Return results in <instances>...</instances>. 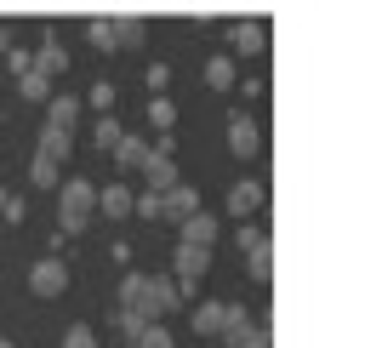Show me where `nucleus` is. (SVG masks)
Returning a JSON list of instances; mask_svg holds the SVG:
<instances>
[{
  "instance_id": "1",
  "label": "nucleus",
  "mask_w": 365,
  "mask_h": 348,
  "mask_svg": "<svg viewBox=\"0 0 365 348\" xmlns=\"http://www.w3.org/2000/svg\"><path fill=\"white\" fill-rule=\"evenodd\" d=\"M182 302L177 280H154V274H125L120 280V314H137L143 325H154L160 314H171Z\"/></svg>"
},
{
  "instance_id": "2",
  "label": "nucleus",
  "mask_w": 365,
  "mask_h": 348,
  "mask_svg": "<svg viewBox=\"0 0 365 348\" xmlns=\"http://www.w3.org/2000/svg\"><path fill=\"white\" fill-rule=\"evenodd\" d=\"M91 211H97L91 177H63V188H57V228H63V234H80V228L91 222Z\"/></svg>"
},
{
  "instance_id": "3",
  "label": "nucleus",
  "mask_w": 365,
  "mask_h": 348,
  "mask_svg": "<svg viewBox=\"0 0 365 348\" xmlns=\"http://www.w3.org/2000/svg\"><path fill=\"white\" fill-rule=\"evenodd\" d=\"M211 268V251H200V245H182L177 240V251H171V280H177V291L182 297H194V285H200V274Z\"/></svg>"
},
{
  "instance_id": "4",
  "label": "nucleus",
  "mask_w": 365,
  "mask_h": 348,
  "mask_svg": "<svg viewBox=\"0 0 365 348\" xmlns=\"http://www.w3.org/2000/svg\"><path fill=\"white\" fill-rule=\"evenodd\" d=\"M29 291H34V297H63V291H68V262H63V257H40V262L29 268Z\"/></svg>"
},
{
  "instance_id": "5",
  "label": "nucleus",
  "mask_w": 365,
  "mask_h": 348,
  "mask_svg": "<svg viewBox=\"0 0 365 348\" xmlns=\"http://www.w3.org/2000/svg\"><path fill=\"white\" fill-rule=\"evenodd\" d=\"M268 46V29L257 23V17H240V23H228V51L234 57H257Z\"/></svg>"
},
{
  "instance_id": "6",
  "label": "nucleus",
  "mask_w": 365,
  "mask_h": 348,
  "mask_svg": "<svg viewBox=\"0 0 365 348\" xmlns=\"http://www.w3.org/2000/svg\"><path fill=\"white\" fill-rule=\"evenodd\" d=\"M228 148H234L240 160H251V154L262 148V126H257L251 114H234V120H228Z\"/></svg>"
},
{
  "instance_id": "7",
  "label": "nucleus",
  "mask_w": 365,
  "mask_h": 348,
  "mask_svg": "<svg viewBox=\"0 0 365 348\" xmlns=\"http://www.w3.org/2000/svg\"><path fill=\"white\" fill-rule=\"evenodd\" d=\"M160 205H165V222H177V228H182V222L200 211V194H194V183H177V188H165V194H160Z\"/></svg>"
},
{
  "instance_id": "8",
  "label": "nucleus",
  "mask_w": 365,
  "mask_h": 348,
  "mask_svg": "<svg viewBox=\"0 0 365 348\" xmlns=\"http://www.w3.org/2000/svg\"><path fill=\"white\" fill-rule=\"evenodd\" d=\"M97 211H103V217H114V222H120V217H131V211H137L131 183H108V188H97Z\"/></svg>"
},
{
  "instance_id": "9",
  "label": "nucleus",
  "mask_w": 365,
  "mask_h": 348,
  "mask_svg": "<svg viewBox=\"0 0 365 348\" xmlns=\"http://www.w3.org/2000/svg\"><path fill=\"white\" fill-rule=\"evenodd\" d=\"M217 234H222V228H217V217H211V211H194V217L177 228V240H182V245H200V251H211V245H217Z\"/></svg>"
},
{
  "instance_id": "10",
  "label": "nucleus",
  "mask_w": 365,
  "mask_h": 348,
  "mask_svg": "<svg viewBox=\"0 0 365 348\" xmlns=\"http://www.w3.org/2000/svg\"><path fill=\"white\" fill-rule=\"evenodd\" d=\"M143 183H148V194H165V188H177L182 177H177V160L171 154H148V165H143Z\"/></svg>"
},
{
  "instance_id": "11",
  "label": "nucleus",
  "mask_w": 365,
  "mask_h": 348,
  "mask_svg": "<svg viewBox=\"0 0 365 348\" xmlns=\"http://www.w3.org/2000/svg\"><path fill=\"white\" fill-rule=\"evenodd\" d=\"M251 211H262V183L257 177H240L228 188V217H251Z\"/></svg>"
},
{
  "instance_id": "12",
  "label": "nucleus",
  "mask_w": 365,
  "mask_h": 348,
  "mask_svg": "<svg viewBox=\"0 0 365 348\" xmlns=\"http://www.w3.org/2000/svg\"><path fill=\"white\" fill-rule=\"evenodd\" d=\"M34 68H40V74H46V80H57V74H63V68H68V51H63V46H57V34H51V29H46V40H40V46H34Z\"/></svg>"
},
{
  "instance_id": "13",
  "label": "nucleus",
  "mask_w": 365,
  "mask_h": 348,
  "mask_svg": "<svg viewBox=\"0 0 365 348\" xmlns=\"http://www.w3.org/2000/svg\"><path fill=\"white\" fill-rule=\"evenodd\" d=\"M46 126L74 137V126H80V97H68V91H63V97H51V103H46Z\"/></svg>"
},
{
  "instance_id": "14",
  "label": "nucleus",
  "mask_w": 365,
  "mask_h": 348,
  "mask_svg": "<svg viewBox=\"0 0 365 348\" xmlns=\"http://www.w3.org/2000/svg\"><path fill=\"white\" fill-rule=\"evenodd\" d=\"M222 325H228V302H200V308H194V331H200L205 342H217Z\"/></svg>"
},
{
  "instance_id": "15",
  "label": "nucleus",
  "mask_w": 365,
  "mask_h": 348,
  "mask_svg": "<svg viewBox=\"0 0 365 348\" xmlns=\"http://www.w3.org/2000/svg\"><path fill=\"white\" fill-rule=\"evenodd\" d=\"M148 154H154V143H143V137H120L114 165H120V171H143V165H148Z\"/></svg>"
},
{
  "instance_id": "16",
  "label": "nucleus",
  "mask_w": 365,
  "mask_h": 348,
  "mask_svg": "<svg viewBox=\"0 0 365 348\" xmlns=\"http://www.w3.org/2000/svg\"><path fill=\"white\" fill-rule=\"evenodd\" d=\"M257 325H251V314L240 308V302H228V325H222V337H217V348H240L245 337H251Z\"/></svg>"
},
{
  "instance_id": "17",
  "label": "nucleus",
  "mask_w": 365,
  "mask_h": 348,
  "mask_svg": "<svg viewBox=\"0 0 365 348\" xmlns=\"http://www.w3.org/2000/svg\"><path fill=\"white\" fill-rule=\"evenodd\" d=\"M234 80H240V74H234V57H228V51L205 57V86H211V91H234Z\"/></svg>"
},
{
  "instance_id": "18",
  "label": "nucleus",
  "mask_w": 365,
  "mask_h": 348,
  "mask_svg": "<svg viewBox=\"0 0 365 348\" xmlns=\"http://www.w3.org/2000/svg\"><path fill=\"white\" fill-rule=\"evenodd\" d=\"M143 40H148V23L137 11H120L114 17V46H143Z\"/></svg>"
},
{
  "instance_id": "19",
  "label": "nucleus",
  "mask_w": 365,
  "mask_h": 348,
  "mask_svg": "<svg viewBox=\"0 0 365 348\" xmlns=\"http://www.w3.org/2000/svg\"><path fill=\"white\" fill-rule=\"evenodd\" d=\"M34 154H46V160H57V165H63V160L74 154V137H68V131H51V126H40V148H34Z\"/></svg>"
},
{
  "instance_id": "20",
  "label": "nucleus",
  "mask_w": 365,
  "mask_h": 348,
  "mask_svg": "<svg viewBox=\"0 0 365 348\" xmlns=\"http://www.w3.org/2000/svg\"><path fill=\"white\" fill-rule=\"evenodd\" d=\"M29 183H34V188H63V165L46 160V154H34V160H29Z\"/></svg>"
},
{
  "instance_id": "21",
  "label": "nucleus",
  "mask_w": 365,
  "mask_h": 348,
  "mask_svg": "<svg viewBox=\"0 0 365 348\" xmlns=\"http://www.w3.org/2000/svg\"><path fill=\"white\" fill-rule=\"evenodd\" d=\"M245 268H251L257 285H268V280H274V240H262L257 251H245Z\"/></svg>"
},
{
  "instance_id": "22",
  "label": "nucleus",
  "mask_w": 365,
  "mask_h": 348,
  "mask_svg": "<svg viewBox=\"0 0 365 348\" xmlns=\"http://www.w3.org/2000/svg\"><path fill=\"white\" fill-rule=\"evenodd\" d=\"M86 46H97V51H120V46H114V17H86Z\"/></svg>"
},
{
  "instance_id": "23",
  "label": "nucleus",
  "mask_w": 365,
  "mask_h": 348,
  "mask_svg": "<svg viewBox=\"0 0 365 348\" xmlns=\"http://www.w3.org/2000/svg\"><path fill=\"white\" fill-rule=\"evenodd\" d=\"M120 137H125V131H120V120H114V114H97V126H91V143L114 154V148H120Z\"/></svg>"
},
{
  "instance_id": "24",
  "label": "nucleus",
  "mask_w": 365,
  "mask_h": 348,
  "mask_svg": "<svg viewBox=\"0 0 365 348\" xmlns=\"http://www.w3.org/2000/svg\"><path fill=\"white\" fill-rule=\"evenodd\" d=\"M148 126L165 137V131L177 126V103H171V97H154V103H148Z\"/></svg>"
},
{
  "instance_id": "25",
  "label": "nucleus",
  "mask_w": 365,
  "mask_h": 348,
  "mask_svg": "<svg viewBox=\"0 0 365 348\" xmlns=\"http://www.w3.org/2000/svg\"><path fill=\"white\" fill-rule=\"evenodd\" d=\"M17 91H23V97H29V103H46V97H51V80H46V74H40V68H29V74H23V80H17Z\"/></svg>"
},
{
  "instance_id": "26",
  "label": "nucleus",
  "mask_w": 365,
  "mask_h": 348,
  "mask_svg": "<svg viewBox=\"0 0 365 348\" xmlns=\"http://www.w3.org/2000/svg\"><path fill=\"white\" fill-rule=\"evenodd\" d=\"M63 348H97V331H91V319H74V325L63 331Z\"/></svg>"
},
{
  "instance_id": "27",
  "label": "nucleus",
  "mask_w": 365,
  "mask_h": 348,
  "mask_svg": "<svg viewBox=\"0 0 365 348\" xmlns=\"http://www.w3.org/2000/svg\"><path fill=\"white\" fill-rule=\"evenodd\" d=\"M125 348H177V342H171V331H165V325L154 319V325H148V331H143L137 342H125Z\"/></svg>"
},
{
  "instance_id": "28",
  "label": "nucleus",
  "mask_w": 365,
  "mask_h": 348,
  "mask_svg": "<svg viewBox=\"0 0 365 348\" xmlns=\"http://www.w3.org/2000/svg\"><path fill=\"white\" fill-rule=\"evenodd\" d=\"M137 217H143V222H165V205H160V194H148V188H143V194H137Z\"/></svg>"
},
{
  "instance_id": "29",
  "label": "nucleus",
  "mask_w": 365,
  "mask_h": 348,
  "mask_svg": "<svg viewBox=\"0 0 365 348\" xmlns=\"http://www.w3.org/2000/svg\"><path fill=\"white\" fill-rule=\"evenodd\" d=\"M262 240H268V234H262L257 222H245V228H234V245H240V251H257Z\"/></svg>"
},
{
  "instance_id": "30",
  "label": "nucleus",
  "mask_w": 365,
  "mask_h": 348,
  "mask_svg": "<svg viewBox=\"0 0 365 348\" xmlns=\"http://www.w3.org/2000/svg\"><path fill=\"white\" fill-rule=\"evenodd\" d=\"M0 217H6V222H23V194L0 188Z\"/></svg>"
},
{
  "instance_id": "31",
  "label": "nucleus",
  "mask_w": 365,
  "mask_h": 348,
  "mask_svg": "<svg viewBox=\"0 0 365 348\" xmlns=\"http://www.w3.org/2000/svg\"><path fill=\"white\" fill-rule=\"evenodd\" d=\"M6 68H11V74H17V80H23V74H29V68H34V51H6Z\"/></svg>"
},
{
  "instance_id": "32",
  "label": "nucleus",
  "mask_w": 365,
  "mask_h": 348,
  "mask_svg": "<svg viewBox=\"0 0 365 348\" xmlns=\"http://www.w3.org/2000/svg\"><path fill=\"white\" fill-rule=\"evenodd\" d=\"M108 103H114V86L97 80V86H91V108H108Z\"/></svg>"
},
{
  "instance_id": "33",
  "label": "nucleus",
  "mask_w": 365,
  "mask_h": 348,
  "mask_svg": "<svg viewBox=\"0 0 365 348\" xmlns=\"http://www.w3.org/2000/svg\"><path fill=\"white\" fill-rule=\"evenodd\" d=\"M148 86H154V91H165V86H171V68H165V63H154V68H148Z\"/></svg>"
},
{
  "instance_id": "34",
  "label": "nucleus",
  "mask_w": 365,
  "mask_h": 348,
  "mask_svg": "<svg viewBox=\"0 0 365 348\" xmlns=\"http://www.w3.org/2000/svg\"><path fill=\"white\" fill-rule=\"evenodd\" d=\"M240 348H274V337H268V331H251V337H245Z\"/></svg>"
},
{
  "instance_id": "35",
  "label": "nucleus",
  "mask_w": 365,
  "mask_h": 348,
  "mask_svg": "<svg viewBox=\"0 0 365 348\" xmlns=\"http://www.w3.org/2000/svg\"><path fill=\"white\" fill-rule=\"evenodd\" d=\"M0 348H11V342H6V337H0Z\"/></svg>"
},
{
  "instance_id": "36",
  "label": "nucleus",
  "mask_w": 365,
  "mask_h": 348,
  "mask_svg": "<svg viewBox=\"0 0 365 348\" xmlns=\"http://www.w3.org/2000/svg\"><path fill=\"white\" fill-rule=\"evenodd\" d=\"M211 348H217V342H211Z\"/></svg>"
}]
</instances>
